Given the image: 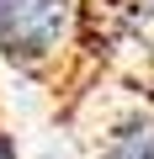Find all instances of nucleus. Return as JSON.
<instances>
[{
    "mask_svg": "<svg viewBox=\"0 0 154 159\" xmlns=\"http://www.w3.org/2000/svg\"><path fill=\"white\" fill-rule=\"evenodd\" d=\"M0 159H21V154H16V138H11L6 127H0Z\"/></svg>",
    "mask_w": 154,
    "mask_h": 159,
    "instance_id": "obj_3",
    "label": "nucleus"
},
{
    "mask_svg": "<svg viewBox=\"0 0 154 159\" xmlns=\"http://www.w3.org/2000/svg\"><path fill=\"white\" fill-rule=\"evenodd\" d=\"M80 43L74 0H0V58L21 74H48Z\"/></svg>",
    "mask_w": 154,
    "mask_h": 159,
    "instance_id": "obj_1",
    "label": "nucleus"
},
{
    "mask_svg": "<svg viewBox=\"0 0 154 159\" xmlns=\"http://www.w3.org/2000/svg\"><path fill=\"white\" fill-rule=\"evenodd\" d=\"M96 159H154V106H133L117 122H106Z\"/></svg>",
    "mask_w": 154,
    "mask_h": 159,
    "instance_id": "obj_2",
    "label": "nucleus"
}]
</instances>
